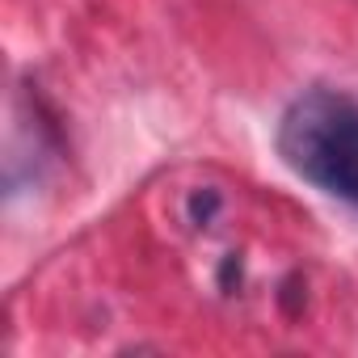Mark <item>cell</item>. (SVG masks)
Wrapping results in <instances>:
<instances>
[{
	"mask_svg": "<svg viewBox=\"0 0 358 358\" xmlns=\"http://www.w3.org/2000/svg\"><path fill=\"white\" fill-rule=\"evenodd\" d=\"M274 148L282 164L324 190L358 207V101L337 89H303L278 118Z\"/></svg>",
	"mask_w": 358,
	"mask_h": 358,
	"instance_id": "cell-1",
	"label": "cell"
},
{
	"mask_svg": "<svg viewBox=\"0 0 358 358\" xmlns=\"http://www.w3.org/2000/svg\"><path fill=\"white\" fill-rule=\"evenodd\" d=\"M215 211H220V194H215V190H199V194L190 199V224H194V228H207V224L215 220Z\"/></svg>",
	"mask_w": 358,
	"mask_h": 358,
	"instance_id": "cell-2",
	"label": "cell"
},
{
	"mask_svg": "<svg viewBox=\"0 0 358 358\" xmlns=\"http://www.w3.org/2000/svg\"><path fill=\"white\" fill-rule=\"evenodd\" d=\"M232 282H241V257H236V253H228V257H224V270H220V287L232 291Z\"/></svg>",
	"mask_w": 358,
	"mask_h": 358,
	"instance_id": "cell-3",
	"label": "cell"
}]
</instances>
